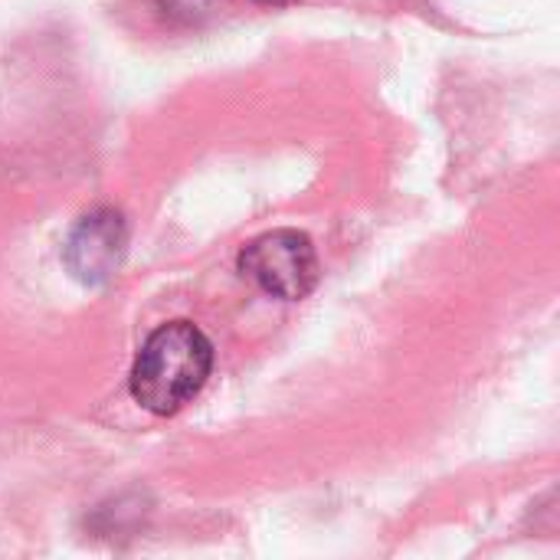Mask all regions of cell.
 Instances as JSON below:
<instances>
[{"instance_id": "cell-1", "label": "cell", "mask_w": 560, "mask_h": 560, "mask_svg": "<svg viewBox=\"0 0 560 560\" xmlns=\"http://www.w3.org/2000/svg\"><path fill=\"white\" fill-rule=\"evenodd\" d=\"M213 371V345L190 322H171L148 335L131 368V397L158 413L171 417L187 407Z\"/></svg>"}, {"instance_id": "cell-4", "label": "cell", "mask_w": 560, "mask_h": 560, "mask_svg": "<svg viewBox=\"0 0 560 560\" xmlns=\"http://www.w3.org/2000/svg\"><path fill=\"white\" fill-rule=\"evenodd\" d=\"M259 7H289V3H299V0H253Z\"/></svg>"}, {"instance_id": "cell-2", "label": "cell", "mask_w": 560, "mask_h": 560, "mask_svg": "<svg viewBox=\"0 0 560 560\" xmlns=\"http://www.w3.org/2000/svg\"><path fill=\"white\" fill-rule=\"evenodd\" d=\"M240 272L272 299H305L322 276L312 240L299 230H269L240 253Z\"/></svg>"}, {"instance_id": "cell-3", "label": "cell", "mask_w": 560, "mask_h": 560, "mask_svg": "<svg viewBox=\"0 0 560 560\" xmlns=\"http://www.w3.org/2000/svg\"><path fill=\"white\" fill-rule=\"evenodd\" d=\"M125 246H128V230H125L121 213L92 210L69 233L66 249H62V262H66V269L72 272L75 282H82L89 289H98L121 266Z\"/></svg>"}]
</instances>
